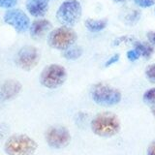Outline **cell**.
<instances>
[{
	"mask_svg": "<svg viewBox=\"0 0 155 155\" xmlns=\"http://www.w3.org/2000/svg\"><path fill=\"white\" fill-rule=\"evenodd\" d=\"M91 130L99 137H114L120 130V121L114 114L104 111L96 114L92 119Z\"/></svg>",
	"mask_w": 155,
	"mask_h": 155,
	"instance_id": "obj_1",
	"label": "cell"
},
{
	"mask_svg": "<svg viewBox=\"0 0 155 155\" xmlns=\"http://www.w3.org/2000/svg\"><path fill=\"white\" fill-rule=\"evenodd\" d=\"M37 148V143L25 134H14L4 143V151L8 155H34Z\"/></svg>",
	"mask_w": 155,
	"mask_h": 155,
	"instance_id": "obj_2",
	"label": "cell"
},
{
	"mask_svg": "<svg viewBox=\"0 0 155 155\" xmlns=\"http://www.w3.org/2000/svg\"><path fill=\"white\" fill-rule=\"evenodd\" d=\"M91 97L96 104L103 107H110L118 104L121 93L118 89L104 84H97L91 89Z\"/></svg>",
	"mask_w": 155,
	"mask_h": 155,
	"instance_id": "obj_3",
	"label": "cell"
},
{
	"mask_svg": "<svg viewBox=\"0 0 155 155\" xmlns=\"http://www.w3.org/2000/svg\"><path fill=\"white\" fill-rule=\"evenodd\" d=\"M81 16V6L78 0H66L56 12V18L64 26H73L80 21Z\"/></svg>",
	"mask_w": 155,
	"mask_h": 155,
	"instance_id": "obj_4",
	"label": "cell"
},
{
	"mask_svg": "<svg viewBox=\"0 0 155 155\" xmlns=\"http://www.w3.org/2000/svg\"><path fill=\"white\" fill-rule=\"evenodd\" d=\"M66 78L67 72L64 67L58 64H51L44 68L40 76V81L43 86L54 89L64 84Z\"/></svg>",
	"mask_w": 155,
	"mask_h": 155,
	"instance_id": "obj_5",
	"label": "cell"
},
{
	"mask_svg": "<svg viewBox=\"0 0 155 155\" xmlns=\"http://www.w3.org/2000/svg\"><path fill=\"white\" fill-rule=\"evenodd\" d=\"M77 40V33L70 27L62 26L52 30L48 36V45L56 50H67Z\"/></svg>",
	"mask_w": 155,
	"mask_h": 155,
	"instance_id": "obj_6",
	"label": "cell"
},
{
	"mask_svg": "<svg viewBox=\"0 0 155 155\" xmlns=\"http://www.w3.org/2000/svg\"><path fill=\"white\" fill-rule=\"evenodd\" d=\"M46 140L51 147L61 149L66 147L71 142L69 130L64 126L55 125L50 127L46 132Z\"/></svg>",
	"mask_w": 155,
	"mask_h": 155,
	"instance_id": "obj_7",
	"label": "cell"
},
{
	"mask_svg": "<svg viewBox=\"0 0 155 155\" xmlns=\"http://www.w3.org/2000/svg\"><path fill=\"white\" fill-rule=\"evenodd\" d=\"M39 59H40V54L37 48L32 46H25L19 50L17 62L21 69L30 71L38 64Z\"/></svg>",
	"mask_w": 155,
	"mask_h": 155,
	"instance_id": "obj_8",
	"label": "cell"
},
{
	"mask_svg": "<svg viewBox=\"0 0 155 155\" xmlns=\"http://www.w3.org/2000/svg\"><path fill=\"white\" fill-rule=\"evenodd\" d=\"M4 21L13 26L18 32H25L30 23L26 14L18 9H12L5 13Z\"/></svg>",
	"mask_w": 155,
	"mask_h": 155,
	"instance_id": "obj_9",
	"label": "cell"
},
{
	"mask_svg": "<svg viewBox=\"0 0 155 155\" xmlns=\"http://www.w3.org/2000/svg\"><path fill=\"white\" fill-rule=\"evenodd\" d=\"M21 82L15 80H8L0 87V97L3 101L11 100L17 97L21 90Z\"/></svg>",
	"mask_w": 155,
	"mask_h": 155,
	"instance_id": "obj_10",
	"label": "cell"
},
{
	"mask_svg": "<svg viewBox=\"0 0 155 155\" xmlns=\"http://www.w3.org/2000/svg\"><path fill=\"white\" fill-rule=\"evenodd\" d=\"M48 0H26V9L33 17H43L48 11Z\"/></svg>",
	"mask_w": 155,
	"mask_h": 155,
	"instance_id": "obj_11",
	"label": "cell"
},
{
	"mask_svg": "<svg viewBox=\"0 0 155 155\" xmlns=\"http://www.w3.org/2000/svg\"><path fill=\"white\" fill-rule=\"evenodd\" d=\"M51 28V23L48 19H38L33 21L30 27V35L34 39L42 38Z\"/></svg>",
	"mask_w": 155,
	"mask_h": 155,
	"instance_id": "obj_12",
	"label": "cell"
},
{
	"mask_svg": "<svg viewBox=\"0 0 155 155\" xmlns=\"http://www.w3.org/2000/svg\"><path fill=\"white\" fill-rule=\"evenodd\" d=\"M107 21L106 18L103 19H93V18H88L86 19L84 24L85 27L91 32H98L103 30V29L107 26Z\"/></svg>",
	"mask_w": 155,
	"mask_h": 155,
	"instance_id": "obj_13",
	"label": "cell"
},
{
	"mask_svg": "<svg viewBox=\"0 0 155 155\" xmlns=\"http://www.w3.org/2000/svg\"><path fill=\"white\" fill-rule=\"evenodd\" d=\"M135 50H137L140 55H143L145 58H149L153 53L154 48L148 43H142V42H135L134 43Z\"/></svg>",
	"mask_w": 155,
	"mask_h": 155,
	"instance_id": "obj_14",
	"label": "cell"
},
{
	"mask_svg": "<svg viewBox=\"0 0 155 155\" xmlns=\"http://www.w3.org/2000/svg\"><path fill=\"white\" fill-rule=\"evenodd\" d=\"M82 54V50L80 47H70L64 51L63 56L69 60H75L80 58Z\"/></svg>",
	"mask_w": 155,
	"mask_h": 155,
	"instance_id": "obj_15",
	"label": "cell"
},
{
	"mask_svg": "<svg viewBox=\"0 0 155 155\" xmlns=\"http://www.w3.org/2000/svg\"><path fill=\"white\" fill-rule=\"evenodd\" d=\"M143 100L148 104L155 105V88H150L145 92L143 94Z\"/></svg>",
	"mask_w": 155,
	"mask_h": 155,
	"instance_id": "obj_16",
	"label": "cell"
},
{
	"mask_svg": "<svg viewBox=\"0 0 155 155\" xmlns=\"http://www.w3.org/2000/svg\"><path fill=\"white\" fill-rule=\"evenodd\" d=\"M145 76L150 82L155 84V64L147 66V68L145 69Z\"/></svg>",
	"mask_w": 155,
	"mask_h": 155,
	"instance_id": "obj_17",
	"label": "cell"
},
{
	"mask_svg": "<svg viewBox=\"0 0 155 155\" xmlns=\"http://www.w3.org/2000/svg\"><path fill=\"white\" fill-rule=\"evenodd\" d=\"M135 3L139 5L140 7L148 8V7H151L152 5H154L155 1L154 0H135Z\"/></svg>",
	"mask_w": 155,
	"mask_h": 155,
	"instance_id": "obj_18",
	"label": "cell"
},
{
	"mask_svg": "<svg viewBox=\"0 0 155 155\" xmlns=\"http://www.w3.org/2000/svg\"><path fill=\"white\" fill-rule=\"evenodd\" d=\"M18 0H0V7L3 8H12L16 6Z\"/></svg>",
	"mask_w": 155,
	"mask_h": 155,
	"instance_id": "obj_19",
	"label": "cell"
},
{
	"mask_svg": "<svg viewBox=\"0 0 155 155\" xmlns=\"http://www.w3.org/2000/svg\"><path fill=\"white\" fill-rule=\"evenodd\" d=\"M140 56V52L137 51V50H131L127 52V57H128V59L131 60V61H135V60H137L139 59Z\"/></svg>",
	"mask_w": 155,
	"mask_h": 155,
	"instance_id": "obj_20",
	"label": "cell"
},
{
	"mask_svg": "<svg viewBox=\"0 0 155 155\" xmlns=\"http://www.w3.org/2000/svg\"><path fill=\"white\" fill-rule=\"evenodd\" d=\"M118 59H119V54H114V56H111L110 59L107 61V63H106V67H109V66H110L111 64H114V63H115V62H117L118 61Z\"/></svg>",
	"mask_w": 155,
	"mask_h": 155,
	"instance_id": "obj_21",
	"label": "cell"
},
{
	"mask_svg": "<svg viewBox=\"0 0 155 155\" xmlns=\"http://www.w3.org/2000/svg\"><path fill=\"white\" fill-rule=\"evenodd\" d=\"M147 155H155V140H153L147 147Z\"/></svg>",
	"mask_w": 155,
	"mask_h": 155,
	"instance_id": "obj_22",
	"label": "cell"
},
{
	"mask_svg": "<svg viewBox=\"0 0 155 155\" xmlns=\"http://www.w3.org/2000/svg\"><path fill=\"white\" fill-rule=\"evenodd\" d=\"M147 39L150 43L155 44V31H150L147 33Z\"/></svg>",
	"mask_w": 155,
	"mask_h": 155,
	"instance_id": "obj_23",
	"label": "cell"
},
{
	"mask_svg": "<svg viewBox=\"0 0 155 155\" xmlns=\"http://www.w3.org/2000/svg\"><path fill=\"white\" fill-rule=\"evenodd\" d=\"M152 114L155 115V105L153 106V108H152Z\"/></svg>",
	"mask_w": 155,
	"mask_h": 155,
	"instance_id": "obj_24",
	"label": "cell"
},
{
	"mask_svg": "<svg viewBox=\"0 0 155 155\" xmlns=\"http://www.w3.org/2000/svg\"><path fill=\"white\" fill-rule=\"evenodd\" d=\"M115 2H121V1H124V0H114Z\"/></svg>",
	"mask_w": 155,
	"mask_h": 155,
	"instance_id": "obj_25",
	"label": "cell"
}]
</instances>
